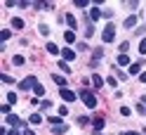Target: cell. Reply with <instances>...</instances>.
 Returning a JSON list of instances; mask_svg holds the SVG:
<instances>
[{"mask_svg": "<svg viewBox=\"0 0 146 135\" xmlns=\"http://www.w3.org/2000/svg\"><path fill=\"white\" fill-rule=\"evenodd\" d=\"M106 83H108V85H111V88H115V85H118V81H115V78L111 76V78H108V81H106Z\"/></svg>", "mask_w": 146, "mask_h": 135, "instance_id": "cell-32", "label": "cell"}, {"mask_svg": "<svg viewBox=\"0 0 146 135\" xmlns=\"http://www.w3.org/2000/svg\"><path fill=\"white\" fill-rule=\"evenodd\" d=\"M61 57H64V62H71V59H76V52H73L71 48H64L61 50Z\"/></svg>", "mask_w": 146, "mask_h": 135, "instance_id": "cell-6", "label": "cell"}, {"mask_svg": "<svg viewBox=\"0 0 146 135\" xmlns=\"http://www.w3.org/2000/svg\"><path fill=\"white\" fill-rule=\"evenodd\" d=\"M45 48H47V52H50V55H59V48H57V45H54V43H47V45H45Z\"/></svg>", "mask_w": 146, "mask_h": 135, "instance_id": "cell-15", "label": "cell"}, {"mask_svg": "<svg viewBox=\"0 0 146 135\" xmlns=\"http://www.w3.org/2000/svg\"><path fill=\"white\" fill-rule=\"evenodd\" d=\"M17 102V93H7V104H14Z\"/></svg>", "mask_w": 146, "mask_h": 135, "instance_id": "cell-24", "label": "cell"}, {"mask_svg": "<svg viewBox=\"0 0 146 135\" xmlns=\"http://www.w3.org/2000/svg\"><path fill=\"white\" fill-rule=\"evenodd\" d=\"M115 64H118V66H127V64H130V57H127V55H118Z\"/></svg>", "mask_w": 146, "mask_h": 135, "instance_id": "cell-8", "label": "cell"}, {"mask_svg": "<svg viewBox=\"0 0 146 135\" xmlns=\"http://www.w3.org/2000/svg\"><path fill=\"white\" fill-rule=\"evenodd\" d=\"M66 128H68L66 123H64V126H54V128H52V133H54V135H64V133H66Z\"/></svg>", "mask_w": 146, "mask_h": 135, "instance_id": "cell-16", "label": "cell"}, {"mask_svg": "<svg viewBox=\"0 0 146 135\" xmlns=\"http://www.w3.org/2000/svg\"><path fill=\"white\" fill-rule=\"evenodd\" d=\"M139 52H141V55H146V38L139 43Z\"/></svg>", "mask_w": 146, "mask_h": 135, "instance_id": "cell-30", "label": "cell"}, {"mask_svg": "<svg viewBox=\"0 0 146 135\" xmlns=\"http://www.w3.org/2000/svg\"><path fill=\"white\" fill-rule=\"evenodd\" d=\"M5 121L10 123V126H19V128H26V123H24V121H21L17 114H10V116H5Z\"/></svg>", "mask_w": 146, "mask_h": 135, "instance_id": "cell-5", "label": "cell"}, {"mask_svg": "<svg viewBox=\"0 0 146 135\" xmlns=\"http://www.w3.org/2000/svg\"><path fill=\"white\" fill-rule=\"evenodd\" d=\"M139 71H141V62H134V64H130V74H132V76H137Z\"/></svg>", "mask_w": 146, "mask_h": 135, "instance_id": "cell-13", "label": "cell"}, {"mask_svg": "<svg viewBox=\"0 0 146 135\" xmlns=\"http://www.w3.org/2000/svg\"><path fill=\"white\" fill-rule=\"evenodd\" d=\"M52 81H54V83H57V85H66V78H64V76H59V74H52Z\"/></svg>", "mask_w": 146, "mask_h": 135, "instance_id": "cell-14", "label": "cell"}, {"mask_svg": "<svg viewBox=\"0 0 146 135\" xmlns=\"http://www.w3.org/2000/svg\"><path fill=\"white\" fill-rule=\"evenodd\" d=\"M33 93H35V95H38V97H42V95H45V88H42V85L38 83V85H35V88H33Z\"/></svg>", "mask_w": 146, "mask_h": 135, "instance_id": "cell-21", "label": "cell"}, {"mask_svg": "<svg viewBox=\"0 0 146 135\" xmlns=\"http://www.w3.org/2000/svg\"><path fill=\"white\" fill-rule=\"evenodd\" d=\"M80 100H83L85 102V107H87V109H94V107H97V97H94V93H92V90H80Z\"/></svg>", "mask_w": 146, "mask_h": 135, "instance_id": "cell-1", "label": "cell"}, {"mask_svg": "<svg viewBox=\"0 0 146 135\" xmlns=\"http://www.w3.org/2000/svg\"><path fill=\"white\" fill-rule=\"evenodd\" d=\"M123 135H141V133H134V130H125Z\"/></svg>", "mask_w": 146, "mask_h": 135, "instance_id": "cell-36", "label": "cell"}, {"mask_svg": "<svg viewBox=\"0 0 146 135\" xmlns=\"http://www.w3.org/2000/svg\"><path fill=\"white\" fill-rule=\"evenodd\" d=\"M47 123L52 126V128H54V126H64V121H61V116H50V119H47Z\"/></svg>", "mask_w": 146, "mask_h": 135, "instance_id": "cell-11", "label": "cell"}, {"mask_svg": "<svg viewBox=\"0 0 146 135\" xmlns=\"http://www.w3.org/2000/svg\"><path fill=\"white\" fill-rule=\"evenodd\" d=\"M0 78H3V83H12V76H7V74H3Z\"/></svg>", "mask_w": 146, "mask_h": 135, "instance_id": "cell-31", "label": "cell"}, {"mask_svg": "<svg viewBox=\"0 0 146 135\" xmlns=\"http://www.w3.org/2000/svg\"><path fill=\"white\" fill-rule=\"evenodd\" d=\"M99 17H104V12H99V7H92V10H90V19H92V21H97Z\"/></svg>", "mask_w": 146, "mask_h": 135, "instance_id": "cell-9", "label": "cell"}, {"mask_svg": "<svg viewBox=\"0 0 146 135\" xmlns=\"http://www.w3.org/2000/svg\"><path fill=\"white\" fill-rule=\"evenodd\" d=\"M29 121H31L33 126H40V123H42V116H40V114H31V119H29Z\"/></svg>", "mask_w": 146, "mask_h": 135, "instance_id": "cell-20", "label": "cell"}, {"mask_svg": "<svg viewBox=\"0 0 146 135\" xmlns=\"http://www.w3.org/2000/svg\"><path fill=\"white\" fill-rule=\"evenodd\" d=\"M92 83H94V88H102V85H104V78L99 76V74H94V76H92Z\"/></svg>", "mask_w": 146, "mask_h": 135, "instance_id": "cell-19", "label": "cell"}, {"mask_svg": "<svg viewBox=\"0 0 146 135\" xmlns=\"http://www.w3.org/2000/svg\"><path fill=\"white\" fill-rule=\"evenodd\" d=\"M40 33L47 36V33H50V26H47V24H40Z\"/></svg>", "mask_w": 146, "mask_h": 135, "instance_id": "cell-27", "label": "cell"}, {"mask_svg": "<svg viewBox=\"0 0 146 135\" xmlns=\"http://www.w3.org/2000/svg\"><path fill=\"white\" fill-rule=\"evenodd\" d=\"M10 36H12V31H10V29H5V31H0V38H3V40H7V38H10Z\"/></svg>", "mask_w": 146, "mask_h": 135, "instance_id": "cell-25", "label": "cell"}, {"mask_svg": "<svg viewBox=\"0 0 146 135\" xmlns=\"http://www.w3.org/2000/svg\"><path fill=\"white\" fill-rule=\"evenodd\" d=\"M21 135H35V130H33V128H26V130H24Z\"/></svg>", "mask_w": 146, "mask_h": 135, "instance_id": "cell-34", "label": "cell"}, {"mask_svg": "<svg viewBox=\"0 0 146 135\" xmlns=\"http://www.w3.org/2000/svg\"><path fill=\"white\" fill-rule=\"evenodd\" d=\"M141 102H144V107H146V97H144V100H141Z\"/></svg>", "mask_w": 146, "mask_h": 135, "instance_id": "cell-38", "label": "cell"}, {"mask_svg": "<svg viewBox=\"0 0 146 135\" xmlns=\"http://www.w3.org/2000/svg\"><path fill=\"white\" fill-rule=\"evenodd\" d=\"M7 135H19V130H17V128H12V130H7Z\"/></svg>", "mask_w": 146, "mask_h": 135, "instance_id": "cell-35", "label": "cell"}, {"mask_svg": "<svg viewBox=\"0 0 146 135\" xmlns=\"http://www.w3.org/2000/svg\"><path fill=\"white\" fill-rule=\"evenodd\" d=\"M139 81H141V83H146V71H144V74L139 76Z\"/></svg>", "mask_w": 146, "mask_h": 135, "instance_id": "cell-37", "label": "cell"}, {"mask_svg": "<svg viewBox=\"0 0 146 135\" xmlns=\"http://www.w3.org/2000/svg\"><path fill=\"white\" fill-rule=\"evenodd\" d=\"M64 19H66V24L71 26V31H73V29H78V19H76V17H73V14H66V17H64Z\"/></svg>", "mask_w": 146, "mask_h": 135, "instance_id": "cell-7", "label": "cell"}, {"mask_svg": "<svg viewBox=\"0 0 146 135\" xmlns=\"http://www.w3.org/2000/svg\"><path fill=\"white\" fill-rule=\"evenodd\" d=\"M59 69L64 71V74H68V71H71V69H68V62H59Z\"/></svg>", "mask_w": 146, "mask_h": 135, "instance_id": "cell-26", "label": "cell"}, {"mask_svg": "<svg viewBox=\"0 0 146 135\" xmlns=\"http://www.w3.org/2000/svg\"><path fill=\"white\" fill-rule=\"evenodd\" d=\"M78 123H80V126H87L90 121H87V116H80V119H78Z\"/></svg>", "mask_w": 146, "mask_h": 135, "instance_id": "cell-33", "label": "cell"}, {"mask_svg": "<svg viewBox=\"0 0 146 135\" xmlns=\"http://www.w3.org/2000/svg\"><path fill=\"white\" fill-rule=\"evenodd\" d=\"M92 126H94V133H99V130L104 128V119H102V116H97V119L92 121Z\"/></svg>", "mask_w": 146, "mask_h": 135, "instance_id": "cell-10", "label": "cell"}, {"mask_svg": "<svg viewBox=\"0 0 146 135\" xmlns=\"http://www.w3.org/2000/svg\"><path fill=\"white\" fill-rule=\"evenodd\" d=\"M35 85H38V78H35V76H29V78H24L21 83H19V90H33Z\"/></svg>", "mask_w": 146, "mask_h": 135, "instance_id": "cell-3", "label": "cell"}, {"mask_svg": "<svg viewBox=\"0 0 146 135\" xmlns=\"http://www.w3.org/2000/svg\"><path fill=\"white\" fill-rule=\"evenodd\" d=\"M120 114H123V116H130L132 109H130V107H120Z\"/></svg>", "mask_w": 146, "mask_h": 135, "instance_id": "cell-29", "label": "cell"}, {"mask_svg": "<svg viewBox=\"0 0 146 135\" xmlns=\"http://www.w3.org/2000/svg\"><path fill=\"white\" fill-rule=\"evenodd\" d=\"M85 36L90 38V36H94V29H92V24H87V29H85Z\"/></svg>", "mask_w": 146, "mask_h": 135, "instance_id": "cell-28", "label": "cell"}, {"mask_svg": "<svg viewBox=\"0 0 146 135\" xmlns=\"http://www.w3.org/2000/svg\"><path fill=\"white\" fill-rule=\"evenodd\" d=\"M64 40H66V43H73V40H76V31H66V33H64Z\"/></svg>", "mask_w": 146, "mask_h": 135, "instance_id": "cell-18", "label": "cell"}, {"mask_svg": "<svg viewBox=\"0 0 146 135\" xmlns=\"http://www.w3.org/2000/svg\"><path fill=\"white\" fill-rule=\"evenodd\" d=\"M113 38H115V26H113V21H108L106 29L102 31V40H104V43H111Z\"/></svg>", "mask_w": 146, "mask_h": 135, "instance_id": "cell-2", "label": "cell"}, {"mask_svg": "<svg viewBox=\"0 0 146 135\" xmlns=\"http://www.w3.org/2000/svg\"><path fill=\"white\" fill-rule=\"evenodd\" d=\"M59 95H61V100H64V102H73V100L78 97V95L73 93V90H68V88H61V90H59Z\"/></svg>", "mask_w": 146, "mask_h": 135, "instance_id": "cell-4", "label": "cell"}, {"mask_svg": "<svg viewBox=\"0 0 146 135\" xmlns=\"http://www.w3.org/2000/svg\"><path fill=\"white\" fill-rule=\"evenodd\" d=\"M134 24H137V14H130V17L125 19V29H132Z\"/></svg>", "mask_w": 146, "mask_h": 135, "instance_id": "cell-12", "label": "cell"}, {"mask_svg": "<svg viewBox=\"0 0 146 135\" xmlns=\"http://www.w3.org/2000/svg\"><path fill=\"white\" fill-rule=\"evenodd\" d=\"M12 62H14L17 66H21V64H24V57H21V55H14V57H12Z\"/></svg>", "mask_w": 146, "mask_h": 135, "instance_id": "cell-23", "label": "cell"}, {"mask_svg": "<svg viewBox=\"0 0 146 135\" xmlns=\"http://www.w3.org/2000/svg\"><path fill=\"white\" fill-rule=\"evenodd\" d=\"M10 109H12V104H3V107H0V111H3L5 116H10V114H12Z\"/></svg>", "mask_w": 146, "mask_h": 135, "instance_id": "cell-22", "label": "cell"}, {"mask_svg": "<svg viewBox=\"0 0 146 135\" xmlns=\"http://www.w3.org/2000/svg\"><path fill=\"white\" fill-rule=\"evenodd\" d=\"M12 26H14V29H24V19H21V17H14V19H12Z\"/></svg>", "mask_w": 146, "mask_h": 135, "instance_id": "cell-17", "label": "cell"}]
</instances>
